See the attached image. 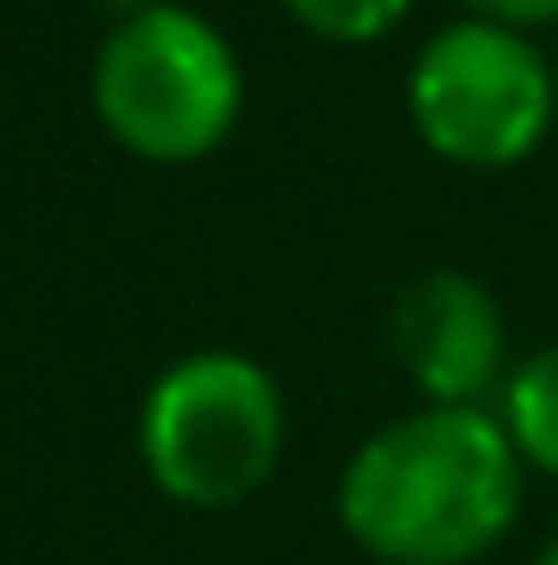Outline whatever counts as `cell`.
I'll return each instance as SVG.
<instances>
[{
	"mask_svg": "<svg viewBox=\"0 0 558 565\" xmlns=\"http://www.w3.org/2000/svg\"><path fill=\"white\" fill-rule=\"evenodd\" d=\"M526 460L493 408H408L335 473V526L375 565H473L519 526Z\"/></svg>",
	"mask_w": 558,
	"mask_h": 565,
	"instance_id": "obj_1",
	"label": "cell"
},
{
	"mask_svg": "<svg viewBox=\"0 0 558 565\" xmlns=\"http://www.w3.org/2000/svg\"><path fill=\"white\" fill-rule=\"evenodd\" d=\"M86 99H93L99 132L126 158L184 171L224 151L237 132L244 60L217 20H204L197 7L158 0L132 20L106 26L93 73H86Z\"/></svg>",
	"mask_w": 558,
	"mask_h": 565,
	"instance_id": "obj_2",
	"label": "cell"
},
{
	"mask_svg": "<svg viewBox=\"0 0 558 565\" xmlns=\"http://www.w3.org/2000/svg\"><path fill=\"white\" fill-rule=\"evenodd\" d=\"M144 480L191 513H230L257 500L289 447L282 382L244 349H191L164 362L139 395Z\"/></svg>",
	"mask_w": 558,
	"mask_h": 565,
	"instance_id": "obj_3",
	"label": "cell"
},
{
	"mask_svg": "<svg viewBox=\"0 0 558 565\" xmlns=\"http://www.w3.org/2000/svg\"><path fill=\"white\" fill-rule=\"evenodd\" d=\"M558 119V73L533 33L447 20L408 66V126L453 171H513Z\"/></svg>",
	"mask_w": 558,
	"mask_h": 565,
	"instance_id": "obj_4",
	"label": "cell"
},
{
	"mask_svg": "<svg viewBox=\"0 0 558 565\" xmlns=\"http://www.w3.org/2000/svg\"><path fill=\"white\" fill-rule=\"evenodd\" d=\"M395 362L427 408H486L506 388V316L466 270H427L395 296Z\"/></svg>",
	"mask_w": 558,
	"mask_h": 565,
	"instance_id": "obj_5",
	"label": "cell"
},
{
	"mask_svg": "<svg viewBox=\"0 0 558 565\" xmlns=\"http://www.w3.org/2000/svg\"><path fill=\"white\" fill-rule=\"evenodd\" d=\"M493 415L506 422V440L519 447L526 473L558 480V342L533 349L526 362H513Z\"/></svg>",
	"mask_w": 558,
	"mask_h": 565,
	"instance_id": "obj_6",
	"label": "cell"
},
{
	"mask_svg": "<svg viewBox=\"0 0 558 565\" xmlns=\"http://www.w3.org/2000/svg\"><path fill=\"white\" fill-rule=\"evenodd\" d=\"M277 7L329 46H375L415 13V0H277Z\"/></svg>",
	"mask_w": 558,
	"mask_h": 565,
	"instance_id": "obj_7",
	"label": "cell"
},
{
	"mask_svg": "<svg viewBox=\"0 0 558 565\" xmlns=\"http://www.w3.org/2000/svg\"><path fill=\"white\" fill-rule=\"evenodd\" d=\"M466 20H493V26H513V33H539L558 26V0H453Z\"/></svg>",
	"mask_w": 558,
	"mask_h": 565,
	"instance_id": "obj_8",
	"label": "cell"
},
{
	"mask_svg": "<svg viewBox=\"0 0 558 565\" xmlns=\"http://www.w3.org/2000/svg\"><path fill=\"white\" fill-rule=\"evenodd\" d=\"M112 20H132V13H144V7H158V0H99Z\"/></svg>",
	"mask_w": 558,
	"mask_h": 565,
	"instance_id": "obj_9",
	"label": "cell"
},
{
	"mask_svg": "<svg viewBox=\"0 0 558 565\" xmlns=\"http://www.w3.org/2000/svg\"><path fill=\"white\" fill-rule=\"evenodd\" d=\"M526 565H558V533H552V540H546V546H539V553H533Z\"/></svg>",
	"mask_w": 558,
	"mask_h": 565,
	"instance_id": "obj_10",
	"label": "cell"
},
{
	"mask_svg": "<svg viewBox=\"0 0 558 565\" xmlns=\"http://www.w3.org/2000/svg\"><path fill=\"white\" fill-rule=\"evenodd\" d=\"M552 73H558V53H552Z\"/></svg>",
	"mask_w": 558,
	"mask_h": 565,
	"instance_id": "obj_11",
	"label": "cell"
}]
</instances>
